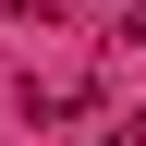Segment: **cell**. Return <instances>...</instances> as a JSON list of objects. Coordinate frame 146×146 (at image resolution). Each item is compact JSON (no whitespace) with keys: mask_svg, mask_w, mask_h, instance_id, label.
<instances>
[{"mask_svg":"<svg viewBox=\"0 0 146 146\" xmlns=\"http://www.w3.org/2000/svg\"><path fill=\"white\" fill-rule=\"evenodd\" d=\"M110 12H146V0H110Z\"/></svg>","mask_w":146,"mask_h":146,"instance_id":"cell-1","label":"cell"}]
</instances>
